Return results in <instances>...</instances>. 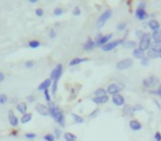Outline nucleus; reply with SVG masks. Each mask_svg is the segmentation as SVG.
<instances>
[{
	"label": "nucleus",
	"mask_w": 161,
	"mask_h": 141,
	"mask_svg": "<svg viewBox=\"0 0 161 141\" xmlns=\"http://www.w3.org/2000/svg\"><path fill=\"white\" fill-rule=\"evenodd\" d=\"M64 72V67L61 64H57L56 67L53 70L52 74H50V80L53 81V87H52V93L53 94H56L57 93V86H58V81L59 78L61 77Z\"/></svg>",
	"instance_id": "f257e3e1"
},
{
	"label": "nucleus",
	"mask_w": 161,
	"mask_h": 141,
	"mask_svg": "<svg viewBox=\"0 0 161 141\" xmlns=\"http://www.w3.org/2000/svg\"><path fill=\"white\" fill-rule=\"evenodd\" d=\"M34 66V63H33V61H28L26 63H25V67L26 68H32Z\"/></svg>",
	"instance_id": "ea45409f"
},
{
	"label": "nucleus",
	"mask_w": 161,
	"mask_h": 141,
	"mask_svg": "<svg viewBox=\"0 0 161 141\" xmlns=\"http://www.w3.org/2000/svg\"><path fill=\"white\" fill-rule=\"evenodd\" d=\"M8 101H9V98L6 94H0V105H5L8 103Z\"/></svg>",
	"instance_id": "7c9ffc66"
},
{
	"label": "nucleus",
	"mask_w": 161,
	"mask_h": 141,
	"mask_svg": "<svg viewBox=\"0 0 161 141\" xmlns=\"http://www.w3.org/2000/svg\"><path fill=\"white\" fill-rule=\"evenodd\" d=\"M133 66V60L132 59H123L120 62L116 63V68L118 70H128L129 67Z\"/></svg>",
	"instance_id": "0eeeda50"
},
{
	"label": "nucleus",
	"mask_w": 161,
	"mask_h": 141,
	"mask_svg": "<svg viewBox=\"0 0 161 141\" xmlns=\"http://www.w3.org/2000/svg\"><path fill=\"white\" fill-rule=\"evenodd\" d=\"M53 84V81L50 80V78H47V80H45V81H43L41 84L39 85V87H37V89L41 91H46V89H48L49 86Z\"/></svg>",
	"instance_id": "ddd939ff"
},
{
	"label": "nucleus",
	"mask_w": 161,
	"mask_h": 141,
	"mask_svg": "<svg viewBox=\"0 0 161 141\" xmlns=\"http://www.w3.org/2000/svg\"><path fill=\"white\" fill-rule=\"evenodd\" d=\"M145 7H146V3H145V2H140V3L138 5V8H140V9H145Z\"/></svg>",
	"instance_id": "3c124183"
},
{
	"label": "nucleus",
	"mask_w": 161,
	"mask_h": 141,
	"mask_svg": "<svg viewBox=\"0 0 161 141\" xmlns=\"http://www.w3.org/2000/svg\"><path fill=\"white\" fill-rule=\"evenodd\" d=\"M71 117L73 118V120H75V122L76 124H82L83 121V118L81 116H79V115H77V114H71Z\"/></svg>",
	"instance_id": "cd10ccee"
},
{
	"label": "nucleus",
	"mask_w": 161,
	"mask_h": 141,
	"mask_svg": "<svg viewBox=\"0 0 161 141\" xmlns=\"http://www.w3.org/2000/svg\"><path fill=\"white\" fill-rule=\"evenodd\" d=\"M112 101L114 105L116 106H124L125 105V98L123 97L121 94H116V95H113L112 96Z\"/></svg>",
	"instance_id": "9d476101"
},
{
	"label": "nucleus",
	"mask_w": 161,
	"mask_h": 141,
	"mask_svg": "<svg viewBox=\"0 0 161 141\" xmlns=\"http://www.w3.org/2000/svg\"><path fill=\"white\" fill-rule=\"evenodd\" d=\"M94 47H95V42H94L92 39L89 38L88 40H87V42L84 43V45H83V50L84 51H92Z\"/></svg>",
	"instance_id": "f3484780"
},
{
	"label": "nucleus",
	"mask_w": 161,
	"mask_h": 141,
	"mask_svg": "<svg viewBox=\"0 0 161 141\" xmlns=\"http://www.w3.org/2000/svg\"><path fill=\"white\" fill-rule=\"evenodd\" d=\"M99 112H100V110H99V108H97V109L93 111V112L90 114V117H91V118H94V117H97V115H98Z\"/></svg>",
	"instance_id": "37998d69"
},
{
	"label": "nucleus",
	"mask_w": 161,
	"mask_h": 141,
	"mask_svg": "<svg viewBox=\"0 0 161 141\" xmlns=\"http://www.w3.org/2000/svg\"><path fill=\"white\" fill-rule=\"evenodd\" d=\"M35 15H37V17H42V15H44V10H43V9H41V8H39V9H36V10H35Z\"/></svg>",
	"instance_id": "58836bf2"
},
{
	"label": "nucleus",
	"mask_w": 161,
	"mask_h": 141,
	"mask_svg": "<svg viewBox=\"0 0 161 141\" xmlns=\"http://www.w3.org/2000/svg\"><path fill=\"white\" fill-rule=\"evenodd\" d=\"M117 30H120V31H123V30H125V28H126V23L125 22H120L118 24H117Z\"/></svg>",
	"instance_id": "72a5a7b5"
},
{
	"label": "nucleus",
	"mask_w": 161,
	"mask_h": 141,
	"mask_svg": "<svg viewBox=\"0 0 161 141\" xmlns=\"http://www.w3.org/2000/svg\"><path fill=\"white\" fill-rule=\"evenodd\" d=\"M159 57L161 59V53H159Z\"/></svg>",
	"instance_id": "864d4df0"
},
{
	"label": "nucleus",
	"mask_w": 161,
	"mask_h": 141,
	"mask_svg": "<svg viewBox=\"0 0 161 141\" xmlns=\"http://www.w3.org/2000/svg\"><path fill=\"white\" fill-rule=\"evenodd\" d=\"M137 45V43L135 41H127L124 43V47L126 49H135V46Z\"/></svg>",
	"instance_id": "bb28decb"
},
{
	"label": "nucleus",
	"mask_w": 161,
	"mask_h": 141,
	"mask_svg": "<svg viewBox=\"0 0 161 141\" xmlns=\"http://www.w3.org/2000/svg\"><path fill=\"white\" fill-rule=\"evenodd\" d=\"M87 61H88L87 57H75V59H73V60L69 62V65L76 66V65H78V64H80V63L87 62Z\"/></svg>",
	"instance_id": "6ab92c4d"
},
{
	"label": "nucleus",
	"mask_w": 161,
	"mask_h": 141,
	"mask_svg": "<svg viewBox=\"0 0 161 141\" xmlns=\"http://www.w3.org/2000/svg\"><path fill=\"white\" fill-rule=\"evenodd\" d=\"M125 88V85L122 84V83H112L107 86L106 91L111 95H116V94H120V91H123Z\"/></svg>",
	"instance_id": "39448f33"
},
{
	"label": "nucleus",
	"mask_w": 161,
	"mask_h": 141,
	"mask_svg": "<svg viewBox=\"0 0 161 141\" xmlns=\"http://www.w3.org/2000/svg\"><path fill=\"white\" fill-rule=\"evenodd\" d=\"M32 117H33V115L31 112L23 115V116L21 117V124H28V122H30V121L32 120Z\"/></svg>",
	"instance_id": "b1692460"
},
{
	"label": "nucleus",
	"mask_w": 161,
	"mask_h": 141,
	"mask_svg": "<svg viewBox=\"0 0 161 141\" xmlns=\"http://www.w3.org/2000/svg\"><path fill=\"white\" fill-rule=\"evenodd\" d=\"M155 139H156V141H161V133L159 131H157L155 133Z\"/></svg>",
	"instance_id": "c03bdc74"
},
{
	"label": "nucleus",
	"mask_w": 161,
	"mask_h": 141,
	"mask_svg": "<svg viewBox=\"0 0 161 141\" xmlns=\"http://www.w3.org/2000/svg\"><path fill=\"white\" fill-rule=\"evenodd\" d=\"M25 138L26 139H35L36 138V135L35 133H32V132H30V133H25Z\"/></svg>",
	"instance_id": "4c0bfd02"
},
{
	"label": "nucleus",
	"mask_w": 161,
	"mask_h": 141,
	"mask_svg": "<svg viewBox=\"0 0 161 141\" xmlns=\"http://www.w3.org/2000/svg\"><path fill=\"white\" fill-rule=\"evenodd\" d=\"M159 83H160V80L157 76L150 75L144 80L142 85H144V87H146V88H153L157 85H159Z\"/></svg>",
	"instance_id": "20e7f679"
},
{
	"label": "nucleus",
	"mask_w": 161,
	"mask_h": 141,
	"mask_svg": "<svg viewBox=\"0 0 161 141\" xmlns=\"http://www.w3.org/2000/svg\"><path fill=\"white\" fill-rule=\"evenodd\" d=\"M44 140L45 141H54L55 140V136L52 135V133H47L44 136Z\"/></svg>",
	"instance_id": "2f4dec72"
},
{
	"label": "nucleus",
	"mask_w": 161,
	"mask_h": 141,
	"mask_svg": "<svg viewBox=\"0 0 161 141\" xmlns=\"http://www.w3.org/2000/svg\"><path fill=\"white\" fill-rule=\"evenodd\" d=\"M129 128L133 131H139L142 130V125L138 120H136V119H132V120L129 121Z\"/></svg>",
	"instance_id": "4468645a"
},
{
	"label": "nucleus",
	"mask_w": 161,
	"mask_h": 141,
	"mask_svg": "<svg viewBox=\"0 0 161 141\" xmlns=\"http://www.w3.org/2000/svg\"><path fill=\"white\" fill-rule=\"evenodd\" d=\"M113 34L112 33H108L106 35H101V34H98L97 35V38H95V46H101L102 47L103 45H105L106 43L110 42V40L112 39Z\"/></svg>",
	"instance_id": "423d86ee"
},
{
	"label": "nucleus",
	"mask_w": 161,
	"mask_h": 141,
	"mask_svg": "<svg viewBox=\"0 0 161 141\" xmlns=\"http://www.w3.org/2000/svg\"><path fill=\"white\" fill-rule=\"evenodd\" d=\"M147 57L148 59H157V57H159V53L151 47V49L147 51Z\"/></svg>",
	"instance_id": "5701e85b"
},
{
	"label": "nucleus",
	"mask_w": 161,
	"mask_h": 141,
	"mask_svg": "<svg viewBox=\"0 0 161 141\" xmlns=\"http://www.w3.org/2000/svg\"><path fill=\"white\" fill-rule=\"evenodd\" d=\"M133 55H134V57H136V59L142 60V57L146 56V54H145V52H144L142 50H140L139 47H135L134 51H133Z\"/></svg>",
	"instance_id": "a211bd4d"
},
{
	"label": "nucleus",
	"mask_w": 161,
	"mask_h": 141,
	"mask_svg": "<svg viewBox=\"0 0 161 141\" xmlns=\"http://www.w3.org/2000/svg\"><path fill=\"white\" fill-rule=\"evenodd\" d=\"M17 110L19 111L20 114L25 115L26 111H28V104H26V103H19V104L17 105Z\"/></svg>",
	"instance_id": "aec40b11"
},
{
	"label": "nucleus",
	"mask_w": 161,
	"mask_h": 141,
	"mask_svg": "<svg viewBox=\"0 0 161 141\" xmlns=\"http://www.w3.org/2000/svg\"><path fill=\"white\" fill-rule=\"evenodd\" d=\"M39 45H41V43H39V41H37V40H32L29 42V46L31 49H37Z\"/></svg>",
	"instance_id": "c85d7f7f"
},
{
	"label": "nucleus",
	"mask_w": 161,
	"mask_h": 141,
	"mask_svg": "<svg viewBox=\"0 0 161 141\" xmlns=\"http://www.w3.org/2000/svg\"><path fill=\"white\" fill-rule=\"evenodd\" d=\"M64 13V10L61 8H56L54 10V15H61Z\"/></svg>",
	"instance_id": "f704fd0d"
},
{
	"label": "nucleus",
	"mask_w": 161,
	"mask_h": 141,
	"mask_svg": "<svg viewBox=\"0 0 161 141\" xmlns=\"http://www.w3.org/2000/svg\"><path fill=\"white\" fill-rule=\"evenodd\" d=\"M120 44H123V40H116V41H111V42H108L106 43L105 45L102 46V50L104 52H108V51H112L114 50L117 45H120Z\"/></svg>",
	"instance_id": "1a4fd4ad"
},
{
	"label": "nucleus",
	"mask_w": 161,
	"mask_h": 141,
	"mask_svg": "<svg viewBox=\"0 0 161 141\" xmlns=\"http://www.w3.org/2000/svg\"><path fill=\"white\" fill-rule=\"evenodd\" d=\"M106 95V89L104 88H98L94 91V97H100V96H105Z\"/></svg>",
	"instance_id": "a878e982"
},
{
	"label": "nucleus",
	"mask_w": 161,
	"mask_h": 141,
	"mask_svg": "<svg viewBox=\"0 0 161 141\" xmlns=\"http://www.w3.org/2000/svg\"><path fill=\"white\" fill-rule=\"evenodd\" d=\"M135 15H136V18L139 21H144L148 18V13L146 12V10H145V9H140V8H137L136 9Z\"/></svg>",
	"instance_id": "f8f14e48"
},
{
	"label": "nucleus",
	"mask_w": 161,
	"mask_h": 141,
	"mask_svg": "<svg viewBox=\"0 0 161 141\" xmlns=\"http://www.w3.org/2000/svg\"><path fill=\"white\" fill-rule=\"evenodd\" d=\"M112 10H105L103 13H101V15L97 20V29H102L103 25L105 24V22L112 17Z\"/></svg>",
	"instance_id": "f03ea898"
},
{
	"label": "nucleus",
	"mask_w": 161,
	"mask_h": 141,
	"mask_svg": "<svg viewBox=\"0 0 161 141\" xmlns=\"http://www.w3.org/2000/svg\"><path fill=\"white\" fill-rule=\"evenodd\" d=\"M155 51H157L158 53H161V41L160 42H153V44L151 46Z\"/></svg>",
	"instance_id": "c756f323"
},
{
	"label": "nucleus",
	"mask_w": 161,
	"mask_h": 141,
	"mask_svg": "<svg viewBox=\"0 0 161 141\" xmlns=\"http://www.w3.org/2000/svg\"><path fill=\"white\" fill-rule=\"evenodd\" d=\"M36 1H37V0H30V2H31V3H35Z\"/></svg>",
	"instance_id": "603ef678"
},
{
	"label": "nucleus",
	"mask_w": 161,
	"mask_h": 141,
	"mask_svg": "<svg viewBox=\"0 0 161 141\" xmlns=\"http://www.w3.org/2000/svg\"><path fill=\"white\" fill-rule=\"evenodd\" d=\"M123 114L126 115V116H132L134 114V109H133V106L131 105H125L123 107Z\"/></svg>",
	"instance_id": "412c9836"
},
{
	"label": "nucleus",
	"mask_w": 161,
	"mask_h": 141,
	"mask_svg": "<svg viewBox=\"0 0 161 141\" xmlns=\"http://www.w3.org/2000/svg\"><path fill=\"white\" fill-rule=\"evenodd\" d=\"M151 39L153 42H160L161 41V29L160 30L153 31L151 33Z\"/></svg>",
	"instance_id": "4be33fe9"
},
{
	"label": "nucleus",
	"mask_w": 161,
	"mask_h": 141,
	"mask_svg": "<svg viewBox=\"0 0 161 141\" xmlns=\"http://www.w3.org/2000/svg\"><path fill=\"white\" fill-rule=\"evenodd\" d=\"M73 13L75 15H80V13H81V10H80V8H79V7H76V8L73 9Z\"/></svg>",
	"instance_id": "79ce46f5"
},
{
	"label": "nucleus",
	"mask_w": 161,
	"mask_h": 141,
	"mask_svg": "<svg viewBox=\"0 0 161 141\" xmlns=\"http://www.w3.org/2000/svg\"><path fill=\"white\" fill-rule=\"evenodd\" d=\"M44 95H45V99L48 101H50V96H49V91L48 89H46V91H44Z\"/></svg>",
	"instance_id": "a19ab883"
},
{
	"label": "nucleus",
	"mask_w": 161,
	"mask_h": 141,
	"mask_svg": "<svg viewBox=\"0 0 161 141\" xmlns=\"http://www.w3.org/2000/svg\"><path fill=\"white\" fill-rule=\"evenodd\" d=\"M8 119H9V124L12 127H17L19 125V119H18V117L15 116V112L12 110L8 111Z\"/></svg>",
	"instance_id": "9b49d317"
},
{
	"label": "nucleus",
	"mask_w": 161,
	"mask_h": 141,
	"mask_svg": "<svg viewBox=\"0 0 161 141\" xmlns=\"http://www.w3.org/2000/svg\"><path fill=\"white\" fill-rule=\"evenodd\" d=\"M133 109H134V112L135 111H138V110H142V106H133Z\"/></svg>",
	"instance_id": "49530a36"
},
{
	"label": "nucleus",
	"mask_w": 161,
	"mask_h": 141,
	"mask_svg": "<svg viewBox=\"0 0 161 141\" xmlns=\"http://www.w3.org/2000/svg\"><path fill=\"white\" fill-rule=\"evenodd\" d=\"M108 96L105 95V96H100V97H94L92 99V101L94 104H97V105H103V104H106L107 101H108Z\"/></svg>",
	"instance_id": "2eb2a0df"
},
{
	"label": "nucleus",
	"mask_w": 161,
	"mask_h": 141,
	"mask_svg": "<svg viewBox=\"0 0 161 141\" xmlns=\"http://www.w3.org/2000/svg\"><path fill=\"white\" fill-rule=\"evenodd\" d=\"M35 99H34V96L33 95H30V96H28V101L29 103H33Z\"/></svg>",
	"instance_id": "09e8293b"
},
{
	"label": "nucleus",
	"mask_w": 161,
	"mask_h": 141,
	"mask_svg": "<svg viewBox=\"0 0 161 141\" xmlns=\"http://www.w3.org/2000/svg\"><path fill=\"white\" fill-rule=\"evenodd\" d=\"M148 64H149V59H148L147 56H145V57H142V65L148 66Z\"/></svg>",
	"instance_id": "e433bc0d"
},
{
	"label": "nucleus",
	"mask_w": 161,
	"mask_h": 141,
	"mask_svg": "<svg viewBox=\"0 0 161 141\" xmlns=\"http://www.w3.org/2000/svg\"><path fill=\"white\" fill-rule=\"evenodd\" d=\"M55 36H56V32H55L54 29H52V30L49 31V38H50V39H54Z\"/></svg>",
	"instance_id": "a18cd8bd"
},
{
	"label": "nucleus",
	"mask_w": 161,
	"mask_h": 141,
	"mask_svg": "<svg viewBox=\"0 0 161 141\" xmlns=\"http://www.w3.org/2000/svg\"><path fill=\"white\" fill-rule=\"evenodd\" d=\"M145 33H146V32H144L142 30H136V32H135V34H136V36L139 39V40H140L142 36L145 35Z\"/></svg>",
	"instance_id": "473e14b6"
},
{
	"label": "nucleus",
	"mask_w": 161,
	"mask_h": 141,
	"mask_svg": "<svg viewBox=\"0 0 161 141\" xmlns=\"http://www.w3.org/2000/svg\"><path fill=\"white\" fill-rule=\"evenodd\" d=\"M150 43H151V34L150 33H145V35L139 40V49L145 51H148L150 49Z\"/></svg>",
	"instance_id": "7ed1b4c3"
},
{
	"label": "nucleus",
	"mask_w": 161,
	"mask_h": 141,
	"mask_svg": "<svg viewBox=\"0 0 161 141\" xmlns=\"http://www.w3.org/2000/svg\"><path fill=\"white\" fill-rule=\"evenodd\" d=\"M3 81H5V74H3L2 72H0V83Z\"/></svg>",
	"instance_id": "8fccbe9b"
},
{
	"label": "nucleus",
	"mask_w": 161,
	"mask_h": 141,
	"mask_svg": "<svg viewBox=\"0 0 161 141\" xmlns=\"http://www.w3.org/2000/svg\"><path fill=\"white\" fill-rule=\"evenodd\" d=\"M64 138L66 141H77V137L75 136L71 132H65L64 133Z\"/></svg>",
	"instance_id": "393cba45"
},
{
	"label": "nucleus",
	"mask_w": 161,
	"mask_h": 141,
	"mask_svg": "<svg viewBox=\"0 0 161 141\" xmlns=\"http://www.w3.org/2000/svg\"><path fill=\"white\" fill-rule=\"evenodd\" d=\"M35 110L37 111V114L43 117H46L49 115V109L48 106L44 105V104H37L35 106Z\"/></svg>",
	"instance_id": "6e6552de"
},
{
	"label": "nucleus",
	"mask_w": 161,
	"mask_h": 141,
	"mask_svg": "<svg viewBox=\"0 0 161 141\" xmlns=\"http://www.w3.org/2000/svg\"><path fill=\"white\" fill-rule=\"evenodd\" d=\"M54 132H55V138H56V139H59L60 136H61V131L59 130L58 128H55V129H54Z\"/></svg>",
	"instance_id": "c9c22d12"
},
{
	"label": "nucleus",
	"mask_w": 161,
	"mask_h": 141,
	"mask_svg": "<svg viewBox=\"0 0 161 141\" xmlns=\"http://www.w3.org/2000/svg\"><path fill=\"white\" fill-rule=\"evenodd\" d=\"M156 94L161 98V84L158 86V88H157V91H156Z\"/></svg>",
	"instance_id": "de8ad7c7"
},
{
	"label": "nucleus",
	"mask_w": 161,
	"mask_h": 141,
	"mask_svg": "<svg viewBox=\"0 0 161 141\" xmlns=\"http://www.w3.org/2000/svg\"><path fill=\"white\" fill-rule=\"evenodd\" d=\"M148 27H149L150 30H152V32H153V31H157V30H160V23H159V21L156 20V19L149 20Z\"/></svg>",
	"instance_id": "dca6fc26"
}]
</instances>
